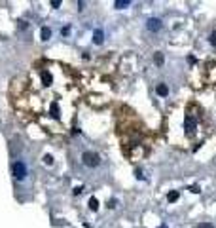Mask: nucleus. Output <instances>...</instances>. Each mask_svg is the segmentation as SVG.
Returning a JSON list of instances; mask_svg holds the SVG:
<instances>
[{
	"label": "nucleus",
	"instance_id": "obj_1",
	"mask_svg": "<svg viewBox=\"0 0 216 228\" xmlns=\"http://www.w3.org/2000/svg\"><path fill=\"white\" fill-rule=\"evenodd\" d=\"M11 173H14V179L15 181H23L27 177V164L23 160H17V162H14V166H11Z\"/></svg>",
	"mask_w": 216,
	"mask_h": 228
},
{
	"label": "nucleus",
	"instance_id": "obj_2",
	"mask_svg": "<svg viewBox=\"0 0 216 228\" xmlns=\"http://www.w3.org/2000/svg\"><path fill=\"white\" fill-rule=\"evenodd\" d=\"M82 162L87 167H97L100 164V156L97 154V152H84V154H82Z\"/></svg>",
	"mask_w": 216,
	"mask_h": 228
},
{
	"label": "nucleus",
	"instance_id": "obj_3",
	"mask_svg": "<svg viewBox=\"0 0 216 228\" xmlns=\"http://www.w3.org/2000/svg\"><path fill=\"white\" fill-rule=\"evenodd\" d=\"M146 29L152 30V32H157L159 29H161V21H159L157 17H150V19L146 21Z\"/></svg>",
	"mask_w": 216,
	"mask_h": 228
},
{
	"label": "nucleus",
	"instance_id": "obj_4",
	"mask_svg": "<svg viewBox=\"0 0 216 228\" xmlns=\"http://www.w3.org/2000/svg\"><path fill=\"white\" fill-rule=\"evenodd\" d=\"M195 127H197L195 118L186 116V120H184V129H186V133H193V131H195Z\"/></svg>",
	"mask_w": 216,
	"mask_h": 228
},
{
	"label": "nucleus",
	"instance_id": "obj_5",
	"mask_svg": "<svg viewBox=\"0 0 216 228\" xmlns=\"http://www.w3.org/2000/svg\"><path fill=\"white\" fill-rule=\"evenodd\" d=\"M102 40H104V32H102L100 29H97L93 32V42H95V44H102Z\"/></svg>",
	"mask_w": 216,
	"mask_h": 228
},
{
	"label": "nucleus",
	"instance_id": "obj_6",
	"mask_svg": "<svg viewBox=\"0 0 216 228\" xmlns=\"http://www.w3.org/2000/svg\"><path fill=\"white\" fill-rule=\"evenodd\" d=\"M155 91H157V95H159V97H165V95H169V88H167V84H157Z\"/></svg>",
	"mask_w": 216,
	"mask_h": 228
},
{
	"label": "nucleus",
	"instance_id": "obj_7",
	"mask_svg": "<svg viewBox=\"0 0 216 228\" xmlns=\"http://www.w3.org/2000/svg\"><path fill=\"white\" fill-rule=\"evenodd\" d=\"M114 6H116L118 10H125V8L131 6V0H116V2H114Z\"/></svg>",
	"mask_w": 216,
	"mask_h": 228
},
{
	"label": "nucleus",
	"instance_id": "obj_8",
	"mask_svg": "<svg viewBox=\"0 0 216 228\" xmlns=\"http://www.w3.org/2000/svg\"><path fill=\"white\" fill-rule=\"evenodd\" d=\"M163 61H165L163 53H161V51H155V53H154V63L157 65V67H161V65H163Z\"/></svg>",
	"mask_w": 216,
	"mask_h": 228
},
{
	"label": "nucleus",
	"instance_id": "obj_9",
	"mask_svg": "<svg viewBox=\"0 0 216 228\" xmlns=\"http://www.w3.org/2000/svg\"><path fill=\"white\" fill-rule=\"evenodd\" d=\"M40 38H42V40H49V38H51V29H49V27H42Z\"/></svg>",
	"mask_w": 216,
	"mask_h": 228
},
{
	"label": "nucleus",
	"instance_id": "obj_10",
	"mask_svg": "<svg viewBox=\"0 0 216 228\" xmlns=\"http://www.w3.org/2000/svg\"><path fill=\"white\" fill-rule=\"evenodd\" d=\"M178 200V190H171L169 194H167V202L169 203H175Z\"/></svg>",
	"mask_w": 216,
	"mask_h": 228
},
{
	"label": "nucleus",
	"instance_id": "obj_11",
	"mask_svg": "<svg viewBox=\"0 0 216 228\" xmlns=\"http://www.w3.org/2000/svg\"><path fill=\"white\" fill-rule=\"evenodd\" d=\"M89 209H91V211H97V209H99V200H97V198H91V200H89Z\"/></svg>",
	"mask_w": 216,
	"mask_h": 228
},
{
	"label": "nucleus",
	"instance_id": "obj_12",
	"mask_svg": "<svg viewBox=\"0 0 216 228\" xmlns=\"http://www.w3.org/2000/svg\"><path fill=\"white\" fill-rule=\"evenodd\" d=\"M188 190H190L191 194H201V186H199V184H191Z\"/></svg>",
	"mask_w": 216,
	"mask_h": 228
},
{
	"label": "nucleus",
	"instance_id": "obj_13",
	"mask_svg": "<svg viewBox=\"0 0 216 228\" xmlns=\"http://www.w3.org/2000/svg\"><path fill=\"white\" fill-rule=\"evenodd\" d=\"M209 42H210V44H212V46L216 48V30H212V32H210V36H209Z\"/></svg>",
	"mask_w": 216,
	"mask_h": 228
},
{
	"label": "nucleus",
	"instance_id": "obj_14",
	"mask_svg": "<svg viewBox=\"0 0 216 228\" xmlns=\"http://www.w3.org/2000/svg\"><path fill=\"white\" fill-rule=\"evenodd\" d=\"M197 228H214V226H212L210 222H199V224H197Z\"/></svg>",
	"mask_w": 216,
	"mask_h": 228
},
{
	"label": "nucleus",
	"instance_id": "obj_15",
	"mask_svg": "<svg viewBox=\"0 0 216 228\" xmlns=\"http://www.w3.org/2000/svg\"><path fill=\"white\" fill-rule=\"evenodd\" d=\"M135 175H136V179H139V181L144 179V175H142V171H140V169H136V171H135Z\"/></svg>",
	"mask_w": 216,
	"mask_h": 228
},
{
	"label": "nucleus",
	"instance_id": "obj_16",
	"mask_svg": "<svg viewBox=\"0 0 216 228\" xmlns=\"http://www.w3.org/2000/svg\"><path fill=\"white\" fill-rule=\"evenodd\" d=\"M44 162H45V164L49 166V164H53V158H51V156L48 154V156H44Z\"/></svg>",
	"mask_w": 216,
	"mask_h": 228
},
{
	"label": "nucleus",
	"instance_id": "obj_17",
	"mask_svg": "<svg viewBox=\"0 0 216 228\" xmlns=\"http://www.w3.org/2000/svg\"><path fill=\"white\" fill-rule=\"evenodd\" d=\"M188 63H190V65H195V63H197V59L193 57V55H188Z\"/></svg>",
	"mask_w": 216,
	"mask_h": 228
},
{
	"label": "nucleus",
	"instance_id": "obj_18",
	"mask_svg": "<svg viewBox=\"0 0 216 228\" xmlns=\"http://www.w3.org/2000/svg\"><path fill=\"white\" fill-rule=\"evenodd\" d=\"M84 192V186H76L74 188V194H76V196H78V194H82Z\"/></svg>",
	"mask_w": 216,
	"mask_h": 228
},
{
	"label": "nucleus",
	"instance_id": "obj_19",
	"mask_svg": "<svg viewBox=\"0 0 216 228\" xmlns=\"http://www.w3.org/2000/svg\"><path fill=\"white\" fill-rule=\"evenodd\" d=\"M61 32H63V34L66 36V34H68V32H70V27H63V30H61Z\"/></svg>",
	"mask_w": 216,
	"mask_h": 228
},
{
	"label": "nucleus",
	"instance_id": "obj_20",
	"mask_svg": "<svg viewBox=\"0 0 216 228\" xmlns=\"http://www.w3.org/2000/svg\"><path fill=\"white\" fill-rule=\"evenodd\" d=\"M51 6H53V8H59V6H61V2H59V0H55V2H51Z\"/></svg>",
	"mask_w": 216,
	"mask_h": 228
},
{
	"label": "nucleus",
	"instance_id": "obj_21",
	"mask_svg": "<svg viewBox=\"0 0 216 228\" xmlns=\"http://www.w3.org/2000/svg\"><path fill=\"white\" fill-rule=\"evenodd\" d=\"M157 228H169V226L167 224H161V226H157Z\"/></svg>",
	"mask_w": 216,
	"mask_h": 228
}]
</instances>
